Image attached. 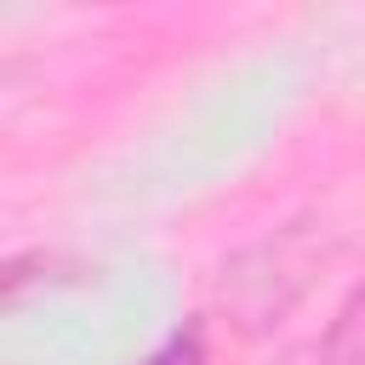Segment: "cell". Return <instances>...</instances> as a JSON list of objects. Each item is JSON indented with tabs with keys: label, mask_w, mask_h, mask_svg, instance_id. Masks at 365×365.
Masks as SVG:
<instances>
[{
	"label": "cell",
	"mask_w": 365,
	"mask_h": 365,
	"mask_svg": "<svg viewBox=\"0 0 365 365\" xmlns=\"http://www.w3.org/2000/svg\"><path fill=\"white\" fill-rule=\"evenodd\" d=\"M148 365H205V348H200V336L188 331V336H171Z\"/></svg>",
	"instance_id": "obj_3"
},
{
	"label": "cell",
	"mask_w": 365,
	"mask_h": 365,
	"mask_svg": "<svg viewBox=\"0 0 365 365\" xmlns=\"http://www.w3.org/2000/svg\"><path fill=\"white\" fill-rule=\"evenodd\" d=\"M279 365H342V359H336V354H331V348H325V342L314 336V342H302V348H291V354H285Z\"/></svg>",
	"instance_id": "obj_4"
},
{
	"label": "cell",
	"mask_w": 365,
	"mask_h": 365,
	"mask_svg": "<svg viewBox=\"0 0 365 365\" xmlns=\"http://www.w3.org/2000/svg\"><path fill=\"white\" fill-rule=\"evenodd\" d=\"M331 257H336V228H325L319 217L279 222L274 234L240 245L222 262V274H217V308L245 336L274 331L319 285V274L331 268Z\"/></svg>",
	"instance_id": "obj_1"
},
{
	"label": "cell",
	"mask_w": 365,
	"mask_h": 365,
	"mask_svg": "<svg viewBox=\"0 0 365 365\" xmlns=\"http://www.w3.org/2000/svg\"><path fill=\"white\" fill-rule=\"evenodd\" d=\"M319 342H325L342 365H365V285L342 297V308L331 314V325H325Z\"/></svg>",
	"instance_id": "obj_2"
}]
</instances>
